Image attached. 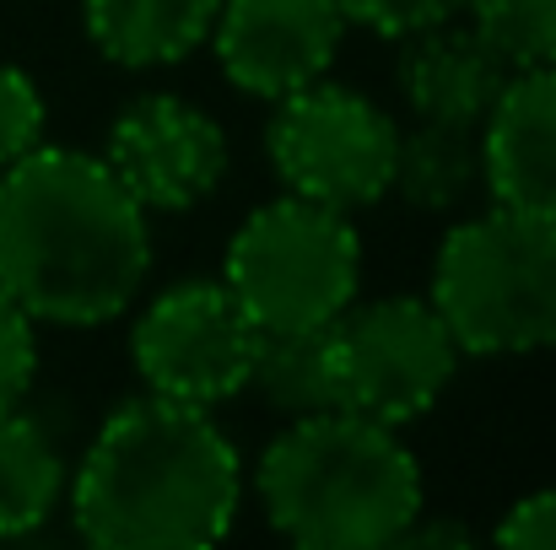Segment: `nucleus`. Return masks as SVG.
Listing matches in <instances>:
<instances>
[{"label": "nucleus", "instance_id": "1", "mask_svg": "<svg viewBox=\"0 0 556 550\" xmlns=\"http://www.w3.org/2000/svg\"><path fill=\"white\" fill-rule=\"evenodd\" d=\"M147 270V210L103 157L33 146L0 168V286L33 324H109L136 303Z\"/></svg>", "mask_w": 556, "mask_h": 550}, {"label": "nucleus", "instance_id": "2", "mask_svg": "<svg viewBox=\"0 0 556 550\" xmlns=\"http://www.w3.org/2000/svg\"><path fill=\"white\" fill-rule=\"evenodd\" d=\"M243 502V464L205 405L147 394L119 405L71 481V524L98 550L216 546Z\"/></svg>", "mask_w": 556, "mask_h": 550}, {"label": "nucleus", "instance_id": "3", "mask_svg": "<svg viewBox=\"0 0 556 550\" xmlns=\"http://www.w3.org/2000/svg\"><path fill=\"white\" fill-rule=\"evenodd\" d=\"M254 491L281 540L303 550L400 546L421 513V464L357 410L287 421L254 464Z\"/></svg>", "mask_w": 556, "mask_h": 550}, {"label": "nucleus", "instance_id": "4", "mask_svg": "<svg viewBox=\"0 0 556 550\" xmlns=\"http://www.w3.org/2000/svg\"><path fill=\"white\" fill-rule=\"evenodd\" d=\"M459 357H530L556 346V221L486 210L459 221L432 259V297Z\"/></svg>", "mask_w": 556, "mask_h": 550}, {"label": "nucleus", "instance_id": "5", "mask_svg": "<svg viewBox=\"0 0 556 550\" xmlns=\"http://www.w3.org/2000/svg\"><path fill=\"white\" fill-rule=\"evenodd\" d=\"M363 243L346 210L281 194L260 205L227 243L222 286L254 319V330H325L357 303Z\"/></svg>", "mask_w": 556, "mask_h": 550}, {"label": "nucleus", "instance_id": "6", "mask_svg": "<svg viewBox=\"0 0 556 550\" xmlns=\"http://www.w3.org/2000/svg\"><path fill=\"white\" fill-rule=\"evenodd\" d=\"M336 410H357L378 426L421 421L454 383L459 346L427 297L346 303L325 324Z\"/></svg>", "mask_w": 556, "mask_h": 550}, {"label": "nucleus", "instance_id": "7", "mask_svg": "<svg viewBox=\"0 0 556 550\" xmlns=\"http://www.w3.org/2000/svg\"><path fill=\"white\" fill-rule=\"evenodd\" d=\"M394 146V119L372 98L325 76L276 98V114L265 125V157L287 194H303L346 216L389 194Z\"/></svg>", "mask_w": 556, "mask_h": 550}, {"label": "nucleus", "instance_id": "8", "mask_svg": "<svg viewBox=\"0 0 556 550\" xmlns=\"http://www.w3.org/2000/svg\"><path fill=\"white\" fill-rule=\"evenodd\" d=\"M254 341V319L222 281H179L141 314L130 357L152 394L211 410L249 388Z\"/></svg>", "mask_w": 556, "mask_h": 550}, {"label": "nucleus", "instance_id": "9", "mask_svg": "<svg viewBox=\"0 0 556 550\" xmlns=\"http://www.w3.org/2000/svg\"><path fill=\"white\" fill-rule=\"evenodd\" d=\"M103 163L141 200L147 216L152 210L179 216V210H194L200 200H211L216 183L227 179V136L189 98L147 92L125 103L119 119L109 125Z\"/></svg>", "mask_w": 556, "mask_h": 550}, {"label": "nucleus", "instance_id": "10", "mask_svg": "<svg viewBox=\"0 0 556 550\" xmlns=\"http://www.w3.org/2000/svg\"><path fill=\"white\" fill-rule=\"evenodd\" d=\"M346 27L341 0H222L211 43L238 92L276 103L330 76Z\"/></svg>", "mask_w": 556, "mask_h": 550}, {"label": "nucleus", "instance_id": "11", "mask_svg": "<svg viewBox=\"0 0 556 550\" xmlns=\"http://www.w3.org/2000/svg\"><path fill=\"white\" fill-rule=\"evenodd\" d=\"M508 76H514V65L486 43V33L476 22H459V16L405 33L400 60H394V87H400L405 108L427 125L481 130V119L503 98Z\"/></svg>", "mask_w": 556, "mask_h": 550}, {"label": "nucleus", "instance_id": "12", "mask_svg": "<svg viewBox=\"0 0 556 550\" xmlns=\"http://www.w3.org/2000/svg\"><path fill=\"white\" fill-rule=\"evenodd\" d=\"M486 194L508 210L556 221V65L514 71L481 119Z\"/></svg>", "mask_w": 556, "mask_h": 550}, {"label": "nucleus", "instance_id": "13", "mask_svg": "<svg viewBox=\"0 0 556 550\" xmlns=\"http://www.w3.org/2000/svg\"><path fill=\"white\" fill-rule=\"evenodd\" d=\"M222 0H81L87 38L125 71H163L189 60L216 22Z\"/></svg>", "mask_w": 556, "mask_h": 550}, {"label": "nucleus", "instance_id": "14", "mask_svg": "<svg viewBox=\"0 0 556 550\" xmlns=\"http://www.w3.org/2000/svg\"><path fill=\"white\" fill-rule=\"evenodd\" d=\"M389 189L405 205L427 210V216L459 210L465 200H476L486 189L481 130H470V125H427L421 119L394 146V179H389Z\"/></svg>", "mask_w": 556, "mask_h": 550}, {"label": "nucleus", "instance_id": "15", "mask_svg": "<svg viewBox=\"0 0 556 550\" xmlns=\"http://www.w3.org/2000/svg\"><path fill=\"white\" fill-rule=\"evenodd\" d=\"M65 497V459L54 437L16 410L0 415V540L33 535Z\"/></svg>", "mask_w": 556, "mask_h": 550}, {"label": "nucleus", "instance_id": "16", "mask_svg": "<svg viewBox=\"0 0 556 550\" xmlns=\"http://www.w3.org/2000/svg\"><path fill=\"white\" fill-rule=\"evenodd\" d=\"M249 388L287 421L336 410L325 330H260L254 362H249Z\"/></svg>", "mask_w": 556, "mask_h": 550}, {"label": "nucleus", "instance_id": "17", "mask_svg": "<svg viewBox=\"0 0 556 550\" xmlns=\"http://www.w3.org/2000/svg\"><path fill=\"white\" fill-rule=\"evenodd\" d=\"M486 43L514 65H556V0H465Z\"/></svg>", "mask_w": 556, "mask_h": 550}, {"label": "nucleus", "instance_id": "18", "mask_svg": "<svg viewBox=\"0 0 556 550\" xmlns=\"http://www.w3.org/2000/svg\"><path fill=\"white\" fill-rule=\"evenodd\" d=\"M43 119L49 114H43V92L33 87V76L16 65H0V168L43 146Z\"/></svg>", "mask_w": 556, "mask_h": 550}, {"label": "nucleus", "instance_id": "19", "mask_svg": "<svg viewBox=\"0 0 556 550\" xmlns=\"http://www.w3.org/2000/svg\"><path fill=\"white\" fill-rule=\"evenodd\" d=\"M38 372V335H33V314L0 286V415L16 410L33 388Z\"/></svg>", "mask_w": 556, "mask_h": 550}, {"label": "nucleus", "instance_id": "20", "mask_svg": "<svg viewBox=\"0 0 556 550\" xmlns=\"http://www.w3.org/2000/svg\"><path fill=\"white\" fill-rule=\"evenodd\" d=\"M346 22L368 27L378 38H405L427 22H443V16H459L465 0H341Z\"/></svg>", "mask_w": 556, "mask_h": 550}, {"label": "nucleus", "instance_id": "21", "mask_svg": "<svg viewBox=\"0 0 556 550\" xmlns=\"http://www.w3.org/2000/svg\"><path fill=\"white\" fill-rule=\"evenodd\" d=\"M497 546L556 550V486L552 491H530L508 508V519L497 524Z\"/></svg>", "mask_w": 556, "mask_h": 550}, {"label": "nucleus", "instance_id": "22", "mask_svg": "<svg viewBox=\"0 0 556 550\" xmlns=\"http://www.w3.org/2000/svg\"><path fill=\"white\" fill-rule=\"evenodd\" d=\"M476 535L465 529V524H454V519H438V524H427L421 513L410 519V529L400 535V546H470Z\"/></svg>", "mask_w": 556, "mask_h": 550}]
</instances>
